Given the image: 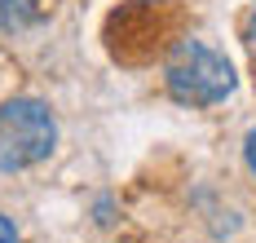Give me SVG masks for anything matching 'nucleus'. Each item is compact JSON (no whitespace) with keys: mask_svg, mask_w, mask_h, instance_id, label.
Masks as SVG:
<instances>
[{"mask_svg":"<svg viewBox=\"0 0 256 243\" xmlns=\"http://www.w3.org/2000/svg\"><path fill=\"white\" fill-rule=\"evenodd\" d=\"M164 84L181 106H216L234 93V66L204 40H177L164 62Z\"/></svg>","mask_w":256,"mask_h":243,"instance_id":"nucleus-1","label":"nucleus"},{"mask_svg":"<svg viewBox=\"0 0 256 243\" xmlns=\"http://www.w3.org/2000/svg\"><path fill=\"white\" fill-rule=\"evenodd\" d=\"M53 146H58V124L44 102L14 98L0 106V172H22L49 160Z\"/></svg>","mask_w":256,"mask_h":243,"instance_id":"nucleus-2","label":"nucleus"},{"mask_svg":"<svg viewBox=\"0 0 256 243\" xmlns=\"http://www.w3.org/2000/svg\"><path fill=\"white\" fill-rule=\"evenodd\" d=\"M172 27H177L172 0H128L110 14L106 40H110V54L120 62H146L168 44Z\"/></svg>","mask_w":256,"mask_h":243,"instance_id":"nucleus-3","label":"nucleus"},{"mask_svg":"<svg viewBox=\"0 0 256 243\" xmlns=\"http://www.w3.org/2000/svg\"><path fill=\"white\" fill-rule=\"evenodd\" d=\"M44 14H40V4L36 0H0V27L4 31H26L36 27Z\"/></svg>","mask_w":256,"mask_h":243,"instance_id":"nucleus-4","label":"nucleus"},{"mask_svg":"<svg viewBox=\"0 0 256 243\" xmlns=\"http://www.w3.org/2000/svg\"><path fill=\"white\" fill-rule=\"evenodd\" d=\"M243 44H248V54H252V62H256V4L248 9V22H243Z\"/></svg>","mask_w":256,"mask_h":243,"instance_id":"nucleus-5","label":"nucleus"},{"mask_svg":"<svg viewBox=\"0 0 256 243\" xmlns=\"http://www.w3.org/2000/svg\"><path fill=\"white\" fill-rule=\"evenodd\" d=\"M243 160H248V172L256 177V128L248 133V142H243Z\"/></svg>","mask_w":256,"mask_h":243,"instance_id":"nucleus-6","label":"nucleus"},{"mask_svg":"<svg viewBox=\"0 0 256 243\" xmlns=\"http://www.w3.org/2000/svg\"><path fill=\"white\" fill-rule=\"evenodd\" d=\"M0 243H22L18 230H14V216H4V212H0Z\"/></svg>","mask_w":256,"mask_h":243,"instance_id":"nucleus-7","label":"nucleus"}]
</instances>
